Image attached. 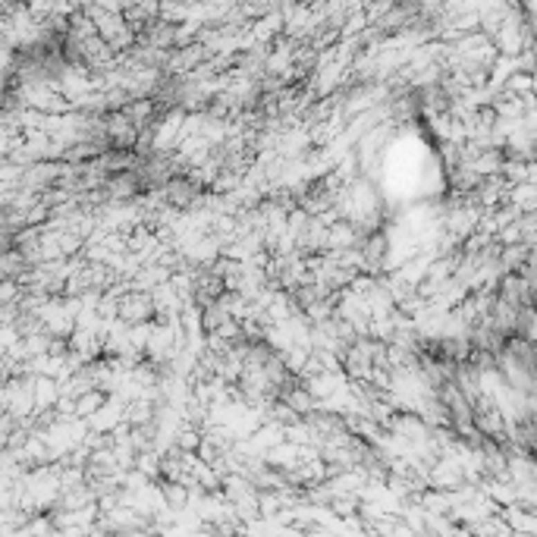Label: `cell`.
Wrapping results in <instances>:
<instances>
[{
	"instance_id": "2",
	"label": "cell",
	"mask_w": 537,
	"mask_h": 537,
	"mask_svg": "<svg viewBox=\"0 0 537 537\" xmlns=\"http://www.w3.org/2000/svg\"><path fill=\"white\" fill-rule=\"evenodd\" d=\"M358 352H361V346H358ZM349 367H352V371H355V367H358V355H349ZM367 367H371V355H367V349H365V352H361V374H367Z\"/></svg>"
},
{
	"instance_id": "1",
	"label": "cell",
	"mask_w": 537,
	"mask_h": 537,
	"mask_svg": "<svg viewBox=\"0 0 537 537\" xmlns=\"http://www.w3.org/2000/svg\"><path fill=\"white\" fill-rule=\"evenodd\" d=\"M120 308H122V318L126 320H142L145 314L151 311V302L145 299V295H138V299H126Z\"/></svg>"
}]
</instances>
